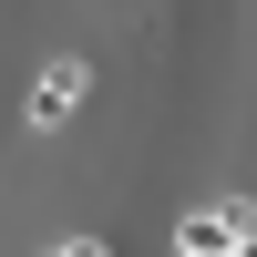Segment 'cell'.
<instances>
[{"label":"cell","instance_id":"6da1fadb","mask_svg":"<svg viewBox=\"0 0 257 257\" xmlns=\"http://www.w3.org/2000/svg\"><path fill=\"white\" fill-rule=\"evenodd\" d=\"M82 82H93V72H82V52L41 62V82H31V123H41V134H62V123L82 113Z\"/></svg>","mask_w":257,"mask_h":257},{"label":"cell","instance_id":"7a4b0ae2","mask_svg":"<svg viewBox=\"0 0 257 257\" xmlns=\"http://www.w3.org/2000/svg\"><path fill=\"white\" fill-rule=\"evenodd\" d=\"M247 226H257L247 206H206V216H185V226H175V257H237V247H247Z\"/></svg>","mask_w":257,"mask_h":257},{"label":"cell","instance_id":"3957f363","mask_svg":"<svg viewBox=\"0 0 257 257\" xmlns=\"http://www.w3.org/2000/svg\"><path fill=\"white\" fill-rule=\"evenodd\" d=\"M52 257H103V247H93V237H62V247H52Z\"/></svg>","mask_w":257,"mask_h":257}]
</instances>
